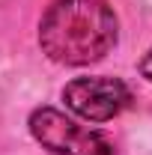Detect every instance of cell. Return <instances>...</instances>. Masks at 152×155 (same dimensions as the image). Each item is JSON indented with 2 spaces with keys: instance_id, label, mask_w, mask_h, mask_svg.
Listing matches in <instances>:
<instances>
[{
  "instance_id": "obj_1",
  "label": "cell",
  "mask_w": 152,
  "mask_h": 155,
  "mask_svg": "<svg viewBox=\"0 0 152 155\" xmlns=\"http://www.w3.org/2000/svg\"><path fill=\"white\" fill-rule=\"evenodd\" d=\"M119 21L107 0H51L39 21V48L60 66H90L114 51Z\"/></svg>"
},
{
  "instance_id": "obj_2",
  "label": "cell",
  "mask_w": 152,
  "mask_h": 155,
  "mask_svg": "<svg viewBox=\"0 0 152 155\" xmlns=\"http://www.w3.org/2000/svg\"><path fill=\"white\" fill-rule=\"evenodd\" d=\"M30 134L42 143V149L54 155H116L114 140L98 131V128H87L78 125L72 116H66L57 107H36L30 119Z\"/></svg>"
},
{
  "instance_id": "obj_3",
  "label": "cell",
  "mask_w": 152,
  "mask_h": 155,
  "mask_svg": "<svg viewBox=\"0 0 152 155\" xmlns=\"http://www.w3.org/2000/svg\"><path fill=\"white\" fill-rule=\"evenodd\" d=\"M63 101L75 116L87 122H107L131 104V90L125 81L111 75L75 78L63 87Z\"/></svg>"
},
{
  "instance_id": "obj_4",
  "label": "cell",
  "mask_w": 152,
  "mask_h": 155,
  "mask_svg": "<svg viewBox=\"0 0 152 155\" xmlns=\"http://www.w3.org/2000/svg\"><path fill=\"white\" fill-rule=\"evenodd\" d=\"M140 75L146 78V81H152V48L143 54V60H140Z\"/></svg>"
}]
</instances>
